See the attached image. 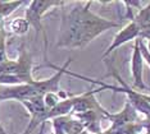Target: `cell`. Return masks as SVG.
Wrapping results in <instances>:
<instances>
[{"instance_id": "obj_1", "label": "cell", "mask_w": 150, "mask_h": 134, "mask_svg": "<svg viewBox=\"0 0 150 134\" xmlns=\"http://www.w3.org/2000/svg\"><path fill=\"white\" fill-rule=\"evenodd\" d=\"M91 1L76 5L64 13L59 29L57 47L82 49L108 29L121 27L118 22L103 18L91 12Z\"/></svg>"}, {"instance_id": "obj_2", "label": "cell", "mask_w": 150, "mask_h": 134, "mask_svg": "<svg viewBox=\"0 0 150 134\" xmlns=\"http://www.w3.org/2000/svg\"><path fill=\"white\" fill-rule=\"evenodd\" d=\"M64 1H54V0H33L28 3V6L26 9V17L30 27H32L36 31V36L42 33L44 43H45V60H46V49H47V39L45 35V31L42 27V17L46 14L50 9L57 8V6H63Z\"/></svg>"}, {"instance_id": "obj_3", "label": "cell", "mask_w": 150, "mask_h": 134, "mask_svg": "<svg viewBox=\"0 0 150 134\" xmlns=\"http://www.w3.org/2000/svg\"><path fill=\"white\" fill-rule=\"evenodd\" d=\"M142 68H144V58H142L141 50H140L139 39L135 40L134 43V51L131 55V77L134 81V89L139 92L146 91V87L144 78H142Z\"/></svg>"}, {"instance_id": "obj_4", "label": "cell", "mask_w": 150, "mask_h": 134, "mask_svg": "<svg viewBox=\"0 0 150 134\" xmlns=\"http://www.w3.org/2000/svg\"><path fill=\"white\" fill-rule=\"evenodd\" d=\"M140 36H141V29L139 28V26L136 25L134 20H131L128 25L122 27V29L114 36L112 43L109 45V47L107 49V51L103 54V56L101 58L104 59L105 56H108L109 54H112L115 49H118L119 46H122V45H125L126 42H128V41H131V40L140 39Z\"/></svg>"}, {"instance_id": "obj_5", "label": "cell", "mask_w": 150, "mask_h": 134, "mask_svg": "<svg viewBox=\"0 0 150 134\" xmlns=\"http://www.w3.org/2000/svg\"><path fill=\"white\" fill-rule=\"evenodd\" d=\"M4 29L12 32L17 36H22L30 29V25L26 18H14L9 22H4Z\"/></svg>"}, {"instance_id": "obj_6", "label": "cell", "mask_w": 150, "mask_h": 134, "mask_svg": "<svg viewBox=\"0 0 150 134\" xmlns=\"http://www.w3.org/2000/svg\"><path fill=\"white\" fill-rule=\"evenodd\" d=\"M132 20L139 26V28L141 29V33L149 32L150 31V3L145 8L140 9V12L134 17Z\"/></svg>"}, {"instance_id": "obj_7", "label": "cell", "mask_w": 150, "mask_h": 134, "mask_svg": "<svg viewBox=\"0 0 150 134\" xmlns=\"http://www.w3.org/2000/svg\"><path fill=\"white\" fill-rule=\"evenodd\" d=\"M8 54H6V31L0 29V67L8 61Z\"/></svg>"}, {"instance_id": "obj_8", "label": "cell", "mask_w": 150, "mask_h": 134, "mask_svg": "<svg viewBox=\"0 0 150 134\" xmlns=\"http://www.w3.org/2000/svg\"><path fill=\"white\" fill-rule=\"evenodd\" d=\"M139 45H140V50H141L142 58H144V61H146V63L149 64V67H150V53L148 51L146 45L142 42V39H139Z\"/></svg>"}, {"instance_id": "obj_9", "label": "cell", "mask_w": 150, "mask_h": 134, "mask_svg": "<svg viewBox=\"0 0 150 134\" xmlns=\"http://www.w3.org/2000/svg\"><path fill=\"white\" fill-rule=\"evenodd\" d=\"M0 134H8V133L5 132V129L3 128V125H1V124H0Z\"/></svg>"}, {"instance_id": "obj_10", "label": "cell", "mask_w": 150, "mask_h": 134, "mask_svg": "<svg viewBox=\"0 0 150 134\" xmlns=\"http://www.w3.org/2000/svg\"><path fill=\"white\" fill-rule=\"evenodd\" d=\"M146 47H148V51L150 53V39H149V43H148V46H146Z\"/></svg>"}]
</instances>
